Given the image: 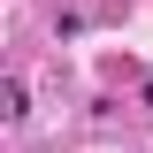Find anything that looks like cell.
<instances>
[{
    "instance_id": "cell-1",
    "label": "cell",
    "mask_w": 153,
    "mask_h": 153,
    "mask_svg": "<svg viewBox=\"0 0 153 153\" xmlns=\"http://www.w3.org/2000/svg\"><path fill=\"white\" fill-rule=\"evenodd\" d=\"M146 107H153V84H146Z\"/></svg>"
}]
</instances>
